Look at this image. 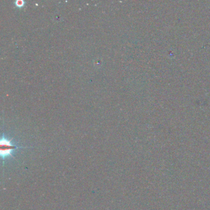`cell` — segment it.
I'll use <instances>...</instances> for the list:
<instances>
[{
	"mask_svg": "<svg viewBox=\"0 0 210 210\" xmlns=\"http://www.w3.org/2000/svg\"><path fill=\"white\" fill-rule=\"evenodd\" d=\"M17 146L14 145L11 141L3 137L1 140V156L4 160L12 156L14 151L17 149Z\"/></svg>",
	"mask_w": 210,
	"mask_h": 210,
	"instance_id": "obj_1",
	"label": "cell"
},
{
	"mask_svg": "<svg viewBox=\"0 0 210 210\" xmlns=\"http://www.w3.org/2000/svg\"><path fill=\"white\" fill-rule=\"evenodd\" d=\"M24 3H25V2L24 1H22V0H18V1L15 2L16 6H17L18 7H19V8H21L22 6H23Z\"/></svg>",
	"mask_w": 210,
	"mask_h": 210,
	"instance_id": "obj_2",
	"label": "cell"
}]
</instances>
